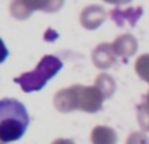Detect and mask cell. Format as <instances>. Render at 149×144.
Masks as SVG:
<instances>
[{"instance_id":"6da1fadb","label":"cell","mask_w":149,"mask_h":144,"mask_svg":"<svg viewBox=\"0 0 149 144\" xmlns=\"http://www.w3.org/2000/svg\"><path fill=\"white\" fill-rule=\"evenodd\" d=\"M29 126L26 108L17 100H0V142L12 143L21 139Z\"/></svg>"},{"instance_id":"7a4b0ae2","label":"cell","mask_w":149,"mask_h":144,"mask_svg":"<svg viewBox=\"0 0 149 144\" xmlns=\"http://www.w3.org/2000/svg\"><path fill=\"white\" fill-rule=\"evenodd\" d=\"M103 94L97 87H80L74 85L70 89L59 92L55 97V106L62 111H70L73 109L94 113L102 106Z\"/></svg>"},{"instance_id":"3957f363","label":"cell","mask_w":149,"mask_h":144,"mask_svg":"<svg viewBox=\"0 0 149 144\" xmlns=\"http://www.w3.org/2000/svg\"><path fill=\"white\" fill-rule=\"evenodd\" d=\"M63 67V63L54 55H45L38 63L37 68L31 72L22 73L16 77L15 81L22 88L24 92H37L46 85L50 79L55 76Z\"/></svg>"},{"instance_id":"277c9868","label":"cell","mask_w":149,"mask_h":144,"mask_svg":"<svg viewBox=\"0 0 149 144\" xmlns=\"http://www.w3.org/2000/svg\"><path fill=\"white\" fill-rule=\"evenodd\" d=\"M64 0H13L10 3V13L16 18L29 17L34 10H45V12H56L60 9Z\"/></svg>"},{"instance_id":"5b68a950","label":"cell","mask_w":149,"mask_h":144,"mask_svg":"<svg viewBox=\"0 0 149 144\" xmlns=\"http://www.w3.org/2000/svg\"><path fill=\"white\" fill-rule=\"evenodd\" d=\"M105 20V10L98 5H92L81 13V24L86 29H95Z\"/></svg>"},{"instance_id":"8992f818","label":"cell","mask_w":149,"mask_h":144,"mask_svg":"<svg viewBox=\"0 0 149 144\" xmlns=\"http://www.w3.org/2000/svg\"><path fill=\"white\" fill-rule=\"evenodd\" d=\"M141 12V8H128L124 10L116 8V9L111 10V17L118 25H124L126 22H128L130 25H134L137 21V18L140 17Z\"/></svg>"},{"instance_id":"52a82bcc","label":"cell","mask_w":149,"mask_h":144,"mask_svg":"<svg viewBox=\"0 0 149 144\" xmlns=\"http://www.w3.org/2000/svg\"><path fill=\"white\" fill-rule=\"evenodd\" d=\"M115 132L109 127H95L92 134L93 144H115Z\"/></svg>"},{"instance_id":"ba28073f","label":"cell","mask_w":149,"mask_h":144,"mask_svg":"<svg viewBox=\"0 0 149 144\" xmlns=\"http://www.w3.org/2000/svg\"><path fill=\"white\" fill-rule=\"evenodd\" d=\"M136 71L145 81L149 82V55H143L136 62Z\"/></svg>"},{"instance_id":"9c48e42d","label":"cell","mask_w":149,"mask_h":144,"mask_svg":"<svg viewBox=\"0 0 149 144\" xmlns=\"http://www.w3.org/2000/svg\"><path fill=\"white\" fill-rule=\"evenodd\" d=\"M8 57V49L5 47L4 42L1 41V38H0V63H3L5 59H7Z\"/></svg>"},{"instance_id":"30bf717a","label":"cell","mask_w":149,"mask_h":144,"mask_svg":"<svg viewBox=\"0 0 149 144\" xmlns=\"http://www.w3.org/2000/svg\"><path fill=\"white\" fill-rule=\"evenodd\" d=\"M106 3H110V4H115V5H120V4H126L130 3L131 0H105Z\"/></svg>"},{"instance_id":"8fae6325","label":"cell","mask_w":149,"mask_h":144,"mask_svg":"<svg viewBox=\"0 0 149 144\" xmlns=\"http://www.w3.org/2000/svg\"><path fill=\"white\" fill-rule=\"evenodd\" d=\"M54 144H72V142H70V140H56Z\"/></svg>"}]
</instances>
